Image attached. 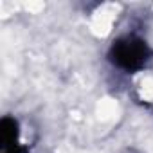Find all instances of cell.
<instances>
[{"label": "cell", "instance_id": "7a4b0ae2", "mask_svg": "<svg viewBox=\"0 0 153 153\" xmlns=\"http://www.w3.org/2000/svg\"><path fill=\"white\" fill-rule=\"evenodd\" d=\"M2 153H27L25 144L20 140V126L13 117L2 119Z\"/></svg>", "mask_w": 153, "mask_h": 153}, {"label": "cell", "instance_id": "3957f363", "mask_svg": "<svg viewBox=\"0 0 153 153\" xmlns=\"http://www.w3.org/2000/svg\"><path fill=\"white\" fill-rule=\"evenodd\" d=\"M137 99L146 105L148 108H153V76H146L135 85Z\"/></svg>", "mask_w": 153, "mask_h": 153}, {"label": "cell", "instance_id": "6da1fadb", "mask_svg": "<svg viewBox=\"0 0 153 153\" xmlns=\"http://www.w3.org/2000/svg\"><path fill=\"white\" fill-rule=\"evenodd\" d=\"M151 56L153 51L146 43V40L133 34L115 40L108 52L110 61L124 72H142L144 67L149 63Z\"/></svg>", "mask_w": 153, "mask_h": 153}]
</instances>
